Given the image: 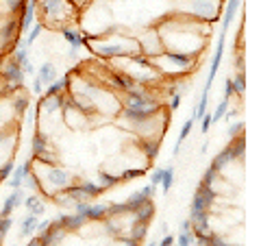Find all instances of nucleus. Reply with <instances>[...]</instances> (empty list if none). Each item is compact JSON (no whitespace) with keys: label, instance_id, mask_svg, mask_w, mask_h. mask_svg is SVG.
Returning <instances> with one entry per match:
<instances>
[{"label":"nucleus","instance_id":"obj_1","mask_svg":"<svg viewBox=\"0 0 261 246\" xmlns=\"http://www.w3.org/2000/svg\"><path fill=\"white\" fill-rule=\"evenodd\" d=\"M37 9L46 22H50L53 27H59V29L63 22L74 18L72 0H37Z\"/></svg>","mask_w":261,"mask_h":246},{"label":"nucleus","instance_id":"obj_2","mask_svg":"<svg viewBox=\"0 0 261 246\" xmlns=\"http://www.w3.org/2000/svg\"><path fill=\"white\" fill-rule=\"evenodd\" d=\"M187 11L198 20H218L222 11L220 0H187Z\"/></svg>","mask_w":261,"mask_h":246},{"label":"nucleus","instance_id":"obj_3","mask_svg":"<svg viewBox=\"0 0 261 246\" xmlns=\"http://www.w3.org/2000/svg\"><path fill=\"white\" fill-rule=\"evenodd\" d=\"M122 113H124V118L130 120L133 125H144V122H148L152 116L159 113V103L152 101L148 105H140V107H124Z\"/></svg>","mask_w":261,"mask_h":246},{"label":"nucleus","instance_id":"obj_4","mask_svg":"<svg viewBox=\"0 0 261 246\" xmlns=\"http://www.w3.org/2000/svg\"><path fill=\"white\" fill-rule=\"evenodd\" d=\"M46 183L53 187V192H61L70 185V175L59 166H50L46 172Z\"/></svg>","mask_w":261,"mask_h":246},{"label":"nucleus","instance_id":"obj_5","mask_svg":"<svg viewBox=\"0 0 261 246\" xmlns=\"http://www.w3.org/2000/svg\"><path fill=\"white\" fill-rule=\"evenodd\" d=\"M224 37H226V33H220L218 35V48H216V53H214V59H211V65H209V75H207V83L202 89H211V83H214V79L218 75V68H220V63H222V53H224Z\"/></svg>","mask_w":261,"mask_h":246},{"label":"nucleus","instance_id":"obj_6","mask_svg":"<svg viewBox=\"0 0 261 246\" xmlns=\"http://www.w3.org/2000/svg\"><path fill=\"white\" fill-rule=\"evenodd\" d=\"M18 35H20L18 20H7L3 24V29H0V51H7V48L15 42V37Z\"/></svg>","mask_w":261,"mask_h":246},{"label":"nucleus","instance_id":"obj_7","mask_svg":"<svg viewBox=\"0 0 261 246\" xmlns=\"http://www.w3.org/2000/svg\"><path fill=\"white\" fill-rule=\"evenodd\" d=\"M55 223L59 225L65 233H68V231H79V229L83 227L87 220H85V216H81V214H76V211H74V214H59Z\"/></svg>","mask_w":261,"mask_h":246},{"label":"nucleus","instance_id":"obj_8","mask_svg":"<svg viewBox=\"0 0 261 246\" xmlns=\"http://www.w3.org/2000/svg\"><path fill=\"white\" fill-rule=\"evenodd\" d=\"M100 57H128V51L120 42H107V44H96L92 46Z\"/></svg>","mask_w":261,"mask_h":246},{"label":"nucleus","instance_id":"obj_9","mask_svg":"<svg viewBox=\"0 0 261 246\" xmlns=\"http://www.w3.org/2000/svg\"><path fill=\"white\" fill-rule=\"evenodd\" d=\"M3 79H5L9 85H20L22 81H24L22 65H20V63H15L13 59H9V61L5 63V68H3Z\"/></svg>","mask_w":261,"mask_h":246},{"label":"nucleus","instance_id":"obj_10","mask_svg":"<svg viewBox=\"0 0 261 246\" xmlns=\"http://www.w3.org/2000/svg\"><path fill=\"white\" fill-rule=\"evenodd\" d=\"M154 190H157V187H152V185L148 183L146 187H142L140 192L130 194L128 199L124 201V203H126V207H128V211H133V209H137V207H140V205H144L146 201H150V199H152V194H154Z\"/></svg>","mask_w":261,"mask_h":246},{"label":"nucleus","instance_id":"obj_11","mask_svg":"<svg viewBox=\"0 0 261 246\" xmlns=\"http://www.w3.org/2000/svg\"><path fill=\"white\" fill-rule=\"evenodd\" d=\"M22 201H24V190L22 187H18V190H11V194H9V199L5 201V205H3V211H0V218H9L15 209L22 205Z\"/></svg>","mask_w":261,"mask_h":246},{"label":"nucleus","instance_id":"obj_12","mask_svg":"<svg viewBox=\"0 0 261 246\" xmlns=\"http://www.w3.org/2000/svg\"><path fill=\"white\" fill-rule=\"evenodd\" d=\"M163 57H166V61H170L178 70H190L192 65H194V55H187V53H174V51H170V53H166Z\"/></svg>","mask_w":261,"mask_h":246},{"label":"nucleus","instance_id":"obj_13","mask_svg":"<svg viewBox=\"0 0 261 246\" xmlns=\"http://www.w3.org/2000/svg\"><path fill=\"white\" fill-rule=\"evenodd\" d=\"M29 172H31V161L22 163V166H15L13 172H11V177L7 179V185H9L11 190H18V187H22V181H24V177H27Z\"/></svg>","mask_w":261,"mask_h":246},{"label":"nucleus","instance_id":"obj_14","mask_svg":"<svg viewBox=\"0 0 261 246\" xmlns=\"http://www.w3.org/2000/svg\"><path fill=\"white\" fill-rule=\"evenodd\" d=\"M130 214H133V220H135V223H144V225H148L150 220H152V216H154V205H152V199H150V201H146L144 205H140L137 209H133Z\"/></svg>","mask_w":261,"mask_h":246},{"label":"nucleus","instance_id":"obj_15","mask_svg":"<svg viewBox=\"0 0 261 246\" xmlns=\"http://www.w3.org/2000/svg\"><path fill=\"white\" fill-rule=\"evenodd\" d=\"M233 161H235L233 151H231V146H226L224 151H220L216 157H214V161H211V168H214L218 175H220V172H222V170L228 166V163H233Z\"/></svg>","mask_w":261,"mask_h":246},{"label":"nucleus","instance_id":"obj_16","mask_svg":"<svg viewBox=\"0 0 261 246\" xmlns=\"http://www.w3.org/2000/svg\"><path fill=\"white\" fill-rule=\"evenodd\" d=\"M22 205L29 209V214H33V216H42L46 211V205H44V201H42V196H39V194L27 196V199L22 201Z\"/></svg>","mask_w":261,"mask_h":246},{"label":"nucleus","instance_id":"obj_17","mask_svg":"<svg viewBox=\"0 0 261 246\" xmlns=\"http://www.w3.org/2000/svg\"><path fill=\"white\" fill-rule=\"evenodd\" d=\"M109 79L118 89H122V92H128V89L135 87V79L130 75H126V72H111Z\"/></svg>","mask_w":261,"mask_h":246},{"label":"nucleus","instance_id":"obj_18","mask_svg":"<svg viewBox=\"0 0 261 246\" xmlns=\"http://www.w3.org/2000/svg\"><path fill=\"white\" fill-rule=\"evenodd\" d=\"M242 7V0H228L226 3V11H224V18H222V29H220V33H226L228 27L233 24L235 20V13H238V9Z\"/></svg>","mask_w":261,"mask_h":246},{"label":"nucleus","instance_id":"obj_19","mask_svg":"<svg viewBox=\"0 0 261 246\" xmlns=\"http://www.w3.org/2000/svg\"><path fill=\"white\" fill-rule=\"evenodd\" d=\"M61 35H63V39L70 44V48H76L79 46H83L85 44V35L81 31H74V29H68V27H61Z\"/></svg>","mask_w":261,"mask_h":246},{"label":"nucleus","instance_id":"obj_20","mask_svg":"<svg viewBox=\"0 0 261 246\" xmlns=\"http://www.w3.org/2000/svg\"><path fill=\"white\" fill-rule=\"evenodd\" d=\"M85 220H105L107 218V205L96 203V205H87V209L83 211Z\"/></svg>","mask_w":261,"mask_h":246},{"label":"nucleus","instance_id":"obj_21","mask_svg":"<svg viewBox=\"0 0 261 246\" xmlns=\"http://www.w3.org/2000/svg\"><path fill=\"white\" fill-rule=\"evenodd\" d=\"M37 79L42 81V85H50L53 81L57 79L55 63H42V68H39V72H37Z\"/></svg>","mask_w":261,"mask_h":246},{"label":"nucleus","instance_id":"obj_22","mask_svg":"<svg viewBox=\"0 0 261 246\" xmlns=\"http://www.w3.org/2000/svg\"><path fill=\"white\" fill-rule=\"evenodd\" d=\"M48 149H50V144H48L46 135H42V133L37 131V133L33 135V142H31V151H33V155L37 157V155H42V153L48 151Z\"/></svg>","mask_w":261,"mask_h":246},{"label":"nucleus","instance_id":"obj_23","mask_svg":"<svg viewBox=\"0 0 261 246\" xmlns=\"http://www.w3.org/2000/svg\"><path fill=\"white\" fill-rule=\"evenodd\" d=\"M37 223H39L37 216H33V214L24 216V220H22V227H20V237H29V235L35 233Z\"/></svg>","mask_w":261,"mask_h":246},{"label":"nucleus","instance_id":"obj_24","mask_svg":"<svg viewBox=\"0 0 261 246\" xmlns=\"http://www.w3.org/2000/svg\"><path fill=\"white\" fill-rule=\"evenodd\" d=\"M161 192L163 194H168L170 190H172V185H174V166H168V168H163V177H161Z\"/></svg>","mask_w":261,"mask_h":246},{"label":"nucleus","instance_id":"obj_25","mask_svg":"<svg viewBox=\"0 0 261 246\" xmlns=\"http://www.w3.org/2000/svg\"><path fill=\"white\" fill-rule=\"evenodd\" d=\"M159 139H144L142 142V151H144V155L148 157V161H152L154 157L159 155Z\"/></svg>","mask_w":261,"mask_h":246},{"label":"nucleus","instance_id":"obj_26","mask_svg":"<svg viewBox=\"0 0 261 246\" xmlns=\"http://www.w3.org/2000/svg\"><path fill=\"white\" fill-rule=\"evenodd\" d=\"M79 187H81V192H83L87 199H94V196H98V194L105 192L96 181H83V183H79Z\"/></svg>","mask_w":261,"mask_h":246},{"label":"nucleus","instance_id":"obj_27","mask_svg":"<svg viewBox=\"0 0 261 246\" xmlns=\"http://www.w3.org/2000/svg\"><path fill=\"white\" fill-rule=\"evenodd\" d=\"M207 105H209V92H207V89H202V98L198 101V105H196L192 118H194V120H200V118L207 113Z\"/></svg>","mask_w":261,"mask_h":246},{"label":"nucleus","instance_id":"obj_28","mask_svg":"<svg viewBox=\"0 0 261 246\" xmlns=\"http://www.w3.org/2000/svg\"><path fill=\"white\" fill-rule=\"evenodd\" d=\"M3 3H5V9L9 11V13L20 15L24 9H27V3H29V0H3Z\"/></svg>","mask_w":261,"mask_h":246},{"label":"nucleus","instance_id":"obj_29","mask_svg":"<svg viewBox=\"0 0 261 246\" xmlns=\"http://www.w3.org/2000/svg\"><path fill=\"white\" fill-rule=\"evenodd\" d=\"M11 59L15 63H20V65L31 59V57H29V48H27V44H24V39H22V42H18V48H15V53H13Z\"/></svg>","mask_w":261,"mask_h":246},{"label":"nucleus","instance_id":"obj_30","mask_svg":"<svg viewBox=\"0 0 261 246\" xmlns=\"http://www.w3.org/2000/svg\"><path fill=\"white\" fill-rule=\"evenodd\" d=\"M22 190L39 192V190H42V185H39V177H37V175H33V172H29V175L24 177V181H22Z\"/></svg>","mask_w":261,"mask_h":246},{"label":"nucleus","instance_id":"obj_31","mask_svg":"<svg viewBox=\"0 0 261 246\" xmlns=\"http://www.w3.org/2000/svg\"><path fill=\"white\" fill-rule=\"evenodd\" d=\"M146 233H148V225H144V223H135V227L130 229V240H135V242H142Z\"/></svg>","mask_w":261,"mask_h":246},{"label":"nucleus","instance_id":"obj_32","mask_svg":"<svg viewBox=\"0 0 261 246\" xmlns=\"http://www.w3.org/2000/svg\"><path fill=\"white\" fill-rule=\"evenodd\" d=\"M98 181H100L98 185H100L102 190H109V187L116 185L120 179H118V177H113V175H109V172H100V175H98Z\"/></svg>","mask_w":261,"mask_h":246},{"label":"nucleus","instance_id":"obj_33","mask_svg":"<svg viewBox=\"0 0 261 246\" xmlns=\"http://www.w3.org/2000/svg\"><path fill=\"white\" fill-rule=\"evenodd\" d=\"M211 207L205 203V199H202L200 194H194V199H192V207H190V211H209Z\"/></svg>","mask_w":261,"mask_h":246},{"label":"nucleus","instance_id":"obj_34","mask_svg":"<svg viewBox=\"0 0 261 246\" xmlns=\"http://www.w3.org/2000/svg\"><path fill=\"white\" fill-rule=\"evenodd\" d=\"M42 31H44V24H33V27L29 29V37L24 39V44H27V48H31V44L39 37V33H42Z\"/></svg>","mask_w":261,"mask_h":246},{"label":"nucleus","instance_id":"obj_35","mask_svg":"<svg viewBox=\"0 0 261 246\" xmlns=\"http://www.w3.org/2000/svg\"><path fill=\"white\" fill-rule=\"evenodd\" d=\"M194 122H196L194 118H190V120H185V122H183V127H181V133H178V139H176V142H181V144H183L185 139L190 137L192 129H194Z\"/></svg>","mask_w":261,"mask_h":246},{"label":"nucleus","instance_id":"obj_36","mask_svg":"<svg viewBox=\"0 0 261 246\" xmlns=\"http://www.w3.org/2000/svg\"><path fill=\"white\" fill-rule=\"evenodd\" d=\"M144 175H146L144 168H128V170L122 172L120 181H130V179H137V177H144Z\"/></svg>","mask_w":261,"mask_h":246},{"label":"nucleus","instance_id":"obj_37","mask_svg":"<svg viewBox=\"0 0 261 246\" xmlns=\"http://www.w3.org/2000/svg\"><path fill=\"white\" fill-rule=\"evenodd\" d=\"M228 103H231V101H224V98H222V103H220L218 107L214 109V113H211V122H218V120L224 118V113H226V109H228Z\"/></svg>","mask_w":261,"mask_h":246},{"label":"nucleus","instance_id":"obj_38","mask_svg":"<svg viewBox=\"0 0 261 246\" xmlns=\"http://www.w3.org/2000/svg\"><path fill=\"white\" fill-rule=\"evenodd\" d=\"M231 81H233L235 92L244 94V89H246V75H244V72H238V75H235V79H231Z\"/></svg>","mask_w":261,"mask_h":246},{"label":"nucleus","instance_id":"obj_39","mask_svg":"<svg viewBox=\"0 0 261 246\" xmlns=\"http://www.w3.org/2000/svg\"><path fill=\"white\" fill-rule=\"evenodd\" d=\"M200 181H202V183H207V185H211V187H216V181H218V172L209 166V168L205 170V175H202Z\"/></svg>","mask_w":261,"mask_h":246},{"label":"nucleus","instance_id":"obj_40","mask_svg":"<svg viewBox=\"0 0 261 246\" xmlns=\"http://www.w3.org/2000/svg\"><path fill=\"white\" fill-rule=\"evenodd\" d=\"M13 168H15V163L9 159L7 163H3V168H0V181H7V179L11 177V172H13Z\"/></svg>","mask_w":261,"mask_h":246},{"label":"nucleus","instance_id":"obj_41","mask_svg":"<svg viewBox=\"0 0 261 246\" xmlns=\"http://www.w3.org/2000/svg\"><path fill=\"white\" fill-rule=\"evenodd\" d=\"M27 107H29V96H18L15 98V111H18V116H22L24 111H27Z\"/></svg>","mask_w":261,"mask_h":246},{"label":"nucleus","instance_id":"obj_42","mask_svg":"<svg viewBox=\"0 0 261 246\" xmlns=\"http://www.w3.org/2000/svg\"><path fill=\"white\" fill-rule=\"evenodd\" d=\"M192 231H181L178 233V237H176V246H190L192 244Z\"/></svg>","mask_w":261,"mask_h":246},{"label":"nucleus","instance_id":"obj_43","mask_svg":"<svg viewBox=\"0 0 261 246\" xmlns=\"http://www.w3.org/2000/svg\"><path fill=\"white\" fill-rule=\"evenodd\" d=\"M240 135H244V125H242V122H238V125H231V127H228V137H231V139L240 137Z\"/></svg>","mask_w":261,"mask_h":246},{"label":"nucleus","instance_id":"obj_44","mask_svg":"<svg viewBox=\"0 0 261 246\" xmlns=\"http://www.w3.org/2000/svg\"><path fill=\"white\" fill-rule=\"evenodd\" d=\"M161 177H163V168H154V170L150 172V185L157 187V185L161 183Z\"/></svg>","mask_w":261,"mask_h":246},{"label":"nucleus","instance_id":"obj_45","mask_svg":"<svg viewBox=\"0 0 261 246\" xmlns=\"http://www.w3.org/2000/svg\"><path fill=\"white\" fill-rule=\"evenodd\" d=\"M235 94V87H233V81L231 79H226L224 81V101H231Z\"/></svg>","mask_w":261,"mask_h":246},{"label":"nucleus","instance_id":"obj_46","mask_svg":"<svg viewBox=\"0 0 261 246\" xmlns=\"http://www.w3.org/2000/svg\"><path fill=\"white\" fill-rule=\"evenodd\" d=\"M200 120H202V127H200V131H202V133H207V131L211 129V125H214V122H211V113H205V116H202Z\"/></svg>","mask_w":261,"mask_h":246},{"label":"nucleus","instance_id":"obj_47","mask_svg":"<svg viewBox=\"0 0 261 246\" xmlns=\"http://www.w3.org/2000/svg\"><path fill=\"white\" fill-rule=\"evenodd\" d=\"M22 72H24L27 77H33V75H35V65H33L31 59H29L27 63H22Z\"/></svg>","mask_w":261,"mask_h":246},{"label":"nucleus","instance_id":"obj_48","mask_svg":"<svg viewBox=\"0 0 261 246\" xmlns=\"http://www.w3.org/2000/svg\"><path fill=\"white\" fill-rule=\"evenodd\" d=\"M42 87H44V85H42V81H39L37 77L33 79V94H42Z\"/></svg>","mask_w":261,"mask_h":246},{"label":"nucleus","instance_id":"obj_49","mask_svg":"<svg viewBox=\"0 0 261 246\" xmlns=\"http://www.w3.org/2000/svg\"><path fill=\"white\" fill-rule=\"evenodd\" d=\"M178 105H181V94H174L170 101V109H178Z\"/></svg>","mask_w":261,"mask_h":246},{"label":"nucleus","instance_id":"obj_50","mask_svg":"<svg viewBox=\"0 0 261 246\" xmlns=\"http://www.w3.org/2000/svg\"><path fill=\"white\" fill-rule=\"evenodd\" d=\"M181 231H192V223H190V218H185L183 223H181Z\"/></svg>","mask_w":261,"mask_h":246},{"label":"nucleus","instance_id":"obj_51","mask_svg":"<svg viewBox=\"0 0 261 246\" xmlns=\"http://www.w3.org/2000/svg\"><path fill=\"white\" fill-rule=\"evenodd\" d=\"M27 246H42V244H39V237L35 235V237H31V242H29Z\"/></svg>","mask_w":261,"mask_h":246},{"label":"nucleus","instance_id":"obj_52","mask_svg":"<svg viewBox=\"0 0 261 246\" xmlns=\"http://www.w3.org/2000/svg\"><path fill=\"white\" fill-rule=\"evenodd\" d=\"M148 246H157V242H150V244H148Z\"/></svg>","mask_w":261,"mask_h":246}]
</instances>
